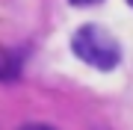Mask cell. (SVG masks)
I'll return each instance as SVG.
<instances>
[{
    "instance_id": "obj_1",
    "label": "cell",
    "mask_w": 133,
    "mask_h": 130,
    "mask_svg": "<svg viewBox=\"0 0 133 130\" xmlns=\"http://www.w3.org/2000/svg\"><path fill=\"white\" fill-rule=\"evenodd\" d=\"M71 50L98 71H112L121 62V44L112 39V33H107L98 24H86L77 30L71 39Z\"/></svg>"
},
{
    "instance_id": "obj_4",
    "label": "cell",
    "mask_w": 133,
    "mask_h": 130,
    "mask_svg": "<svg viewBox=\"0 0 133 130\" xmlns=\"http://www.w3.org/2000/svg\"><path fill=\"white\" fill-rule=\"evenodd\" d=\"M127 3H130V6H133V0H127Z\"/></svg>"
},
{
    "instance_id": "obj_3",
    "label": "cell",
    "mask_w": 133,
    "mask_h": 130,
    "mask_svg": "<svg viewBox=\"0 0 133 130\" xmlns=\"http://www.w3.org/2000/svg\"><path fill=\"white\" fill-rule=\"evenodd\" d=\"M74 6H95V3H101V0H71Z\"/></svg>"
},
{
    "instance_id": "obj_2",
    "label": "cell",
    "mask_w": 133,
    "mask_h": 130,
    "mask_svg": "<svg viewBox=\"0 0 133 130\" xmlns=\"http://www.w3.org/2000/svg\"><path fill=\"white\" fill-rule=\"evenodd\" d=\"M21 130H56V127H50V124H24Z\"/></svg>"
}]
</instances>
